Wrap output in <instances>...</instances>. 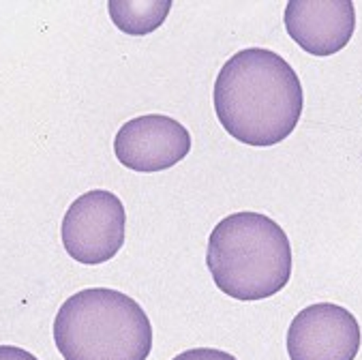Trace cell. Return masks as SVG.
Listing matches in <instances>:
<instances>
[{"instance_id": "cell-7", "label": "cell", "mask_w": 362, "mask_h": 360, "mask_svg": "<svg viewBox=\"0 0 362 360\" xmlns=\"http://www.w3.org/2000/svg\"><path fill=\"white\" fill-rule=\"evenodd\" d=\"M285 30L307 54L332 56L354 37L356 9L349 0H289Z\"/></svg>"}, {"instance_id": "cell-5", "label": "cell", "mask_w": 362, "mask_h": 360, "mask_svg": "<svg viewBox=\"0 0 362 360\" xmlns=\"http://www.w3.org/2000/svg\"><path fill=\"white\" fill-rule=\"evenodd\" d=\"M191 151V133L182 122L146 114L124 122L114 137L116 159L139 174H155L178 166Z\"/></svg>"}, {"instance_id": "cell-3", "label": "cell", "mask_w": 362, "mask_h": 360, "mask_svg": "<svg viewBox=\"0 0 362 360\" xmlns=\"http://www.w3.org/2000/svg\"><path fill=\"white\" fill-rule=\"evenodd\" d=\"M54 343L64 360H146L153 326L131 296L110 287H88L58 309Z\"/></svg>"}, {"instance_id": "cell-8", "label": "cell", "mask_w": 362, "mask_h": 360, "mask_svg": "<svg viewBox=\"0 0 362 360\" xmlns=\"http://www.w3.org/2000/svg\"><path fill=\"white\" fill-rule=\"evenodd\" d=\"M170 0H157V3H127V0H110L107 11L112 22L131 37H144L157 30L165 18L170 16Z\"/></svg>"}, {"instance_id": "cell-10", "label": "cell", "mask_w": 362, "mask_h": 360, "mask_svg": "<svg viewBox=\"0 0 362 360\" xmlns=\"http://www.w3.org/2000/svg\"><path fill=\"white\" fill-rule=\"evenodd\" d=\"M0 360H39V358L18 345H0Z\"/></svg>"}, {"instance_id": "cell-6", "label": "cell", "mask_w": 362, "mask_h": 360, "mask_svg": "<svg viewBox=\"0 0 362 360\" xmlns=\"http://www.w3.org/2000/svg\"><path fill=\"white\" fill-rule=\"evenodd\" d=\"M360 341V326L351 311L334 303H317L292 320L285 345L289 360H354Z\"/></svg>"}, {"instance_id": "cell-1", "label": "cell", "mask_w": 362, "mask_h": 360, "mask_svg": "<svg viewBox=\"0 0 362 360\" xmlns=\"http://www.w3.org/2000/svg\"><path fill=\"white\" fill-rule=\"evenodd\" d=\"M212 99L223 129L257 149L283 141L296 129L305 105L292 64L264 47L234 54L216 76Z\"/></svg>"}, {"instance_id": "cell-9", "label": "cell", "mask_w": 362, "mask_h": 360, "mask_svg": "<svg viewBox=\"0 0 362 360\" xmlns=\"http://www.w3.org/2000/svg\"><path fill=\"white\" fill-rule=\"evenodd\" d=\"M172 360H238L234 354L223 352V349H214V347H195L178 354Z\"/></svg>"}, {"instance_id": "cell-4", "label": "cell", "mask_w": 362, "mask_h": 360, "mask_svg": "<svg viewBox=\"0 0 362 360\" xmlns=\"http://www.w3.org/2000/svg\"><path fill=\"white\" fill-rule=\"evenodd\" d=\"M127 212L118 195L95 189L80 195L62 217L60 238L64 251L80 264H103L124 245Z\"/></svg>"}, {"instance_id": "cell-2", "label": "cell", "mask_w": 362, "mask_h": 360, "mask_svg": "<svg viewBox=\"0 0 362 360\" xmlns=\"http://www.w3.org/2000/svg\"><path fill=\"white\" fill-rule=\"evenodd\" d=\"M206 264L223 294L245 303L264 301L292 277V245L266 214L234 212L210 232Z\"/></svg>"}]
</instances>
